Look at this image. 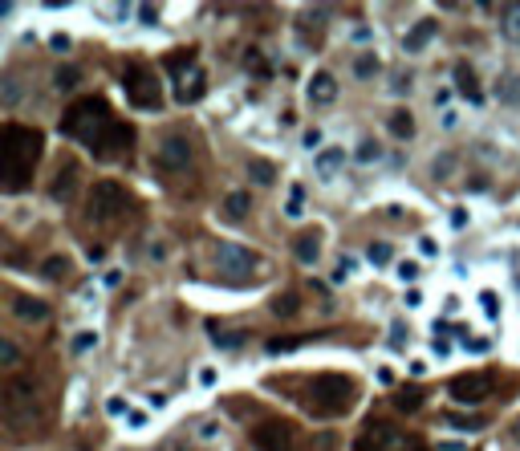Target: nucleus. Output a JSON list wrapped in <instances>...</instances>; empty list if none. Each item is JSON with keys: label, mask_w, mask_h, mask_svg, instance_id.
I'll return each mask as SVG.
<instances>
[{"label": "nucleus", "mask_w": 520, "mask_h": 451, "mask_svg": "<svg viewBox=\"0 0 520 451\" xmlns=\"http://www.w3.org/2000/svg\"><path fill=\"white\" fill-rule=\"evenodd\" d=\"M61 134L78 139L81 146H90L94 159H118L134 143V130L114 118L106 98H78L61 118Z\"/></svg>", "instance_id": "nucleus-1"}, {"label": "nucleus", "mask_w": 520, "mask_h": 451, "mask_svg": "<svg viewBox=\"0 0 520 451\" xmlns=\"http://www.w3.org/2000/svg\"><path fill=\"white\" fill-rule=\"evenodd\" d=\"M37 159H41V130L8 122L0 134V183H4V192H20L32 179Z\"/></svg>", "instance_id": "nucleus-2"}, {"label": "nucleus", "mask_w": 520, "mask_h": 451, "mask_svg": "<svg viewBox=\"0 0 520 451\" xmlns=\"http://www.w3.org/2000/svg\"><path fill=\"white\" fill-rule=\"evenodd\" d=\"M354 378L350 374H317L313 382L305 387V406L317 415V419H325V415H341V411H350V403H354Z\"/></svg>", "instance_id": "nucleus-3"}, {"label": "nucleus", "mask_w": 520, "mask_h": 451, "mask_svg": "<svg viewBox=\"0 0 520 451\" xmlns=\"http://www.w3.org/2000/svg\"><path fill=\"white\" fill-rule=\"evenodd\" d=\"M130 211V192L114 179H98L90 187V204H85V220L90 224H118L122 216Z\"/></svg>", "instance_id": "nucleus-4"}, {"label": "nucleus", "mask_w": 520, "mask_h": 451, "mask_svg": "<svg viewBox=\"0 0 520 451\" xmlns=\"http://www.w3.org/2000/svg\"><path fill=\"white\" fill-rule=\"evenodd\" d=\"M122 86H126L130 106H138V110H159V106H162L159 78H155V74H150L143 62H130V65H126V74H122Z\"/></svg>", "instance_id": "nucleus-5"}, {"label": "nucleus", "mask_w": 520, "mask_h": 451, "mask_svg": "<svg viewBox=\"0 0 520 451\" xmlns=\"http://www.w3.org/2000/svg\"><path fill=\"white\" fill-rule=\"evenodd\" d=\"M155 163H159L162 171H187V167L195 163L191 134H183V130L162 134V139H159V151H155Z\"/></svg>", "instance_id": "nucleus-6"}, {"label": "nucleus", "mask_w": 520, "mask_h": 451, "mask_svg": "<svg viewBox=\"0 0 520 451\" xmlns=\"http://www.w3.org/2000/svg\"><path fill=\"white\" fill-rule=\"evenodd\" d=\"M252 447L256 451H297V431L285 419H260L252 427Z\"/></svg>", "instance_id": "nucleus-7"}, {"label": "nucleus", "mask_w": 520, "mask_h": 451, "mask_svg": "<svg viewBox=\"0 0 520 451\" xmlns=\"http://www.w3.org/2000/svg\"><path fill=\"white\" fill-rule=\"evenodd\" d=\"M215 269L228 276V281H248V276L260 269L256 252H248L244 244H228V248H220V257H215Z\"/></svg>", "instance_id": "nucleus-8"}, {"label": "nucleus", "mask_w": 520, "mask_h": 451, "mask_svg": "<svg viewBox=\"0 0 520 451\" xmlns=\"http://www.w3.org/2000/svg\"><path fill=\"white\" fill-rule=\"evenodd\" d=\"M403 443H406V439H403V431H398V427H390V423L374 419V423H366V435L354 443V451H406Z\"/></svg>", "instance_id": "nucleus-9"}, {"label": "nucleus", "mask_w": 520, "mask_h": 451, "mask_svg": "<svg viewBox=\"0 0 520 451\" xmlns=\"http://www.w3.org/2000/svg\"><path fill=\"white\" fill-rule=\"evenodd\" d=\"M451 399L455 403H484L488 399V390H492V378L488 374H459V378H451Z\"/></svg>", "instance_id": "nucleus-10"}, {"label": "nucleus", "mask_w": 520, "mask_h": 451, "mask_svg": "<svg viewBox=\"0 0 520 451\" xmlns=\"http://www.w3.org/2000/svg\"><path fill=\"white\" fill-rule=\"evenodd\" d=\"M321 228H305V232H297L289 244V252L297 264H317V257H321Z\"/></svg>", "instance_id": "nucleus-11"}, {"label": "nucleus", "mask_w": 520, "mask_h": 451, "mask_svg": "<svg viewBox=\"0 0 520 451\" xmlns=\"http://www.w3.org/2000/svg\"><path fill=\"white\" fill-rule=\"evenodd\" d=\"M451 78H455V86H459V94L468 98L471 106H480V102H484V90H480V78H475V69H471L468 62H455Z\"/></svg>", "instance_id": "nucleus-12"}, {"label": "nucleus", "mask_w": 520, "mask_h": 451, "mask_svg": "<svg viewBox=\"0 0 520 451\" xmlns=\"http://www.w3.org/2000/svg\"><path fill=\"white\" fill-rule=\"evenodd\" d=\"M333 98H338V81H333V74H313V78H309V102H313V106H329V102H333Z\"/></svg>", "instance_id": "nucleus-13"}, {"label": "nucleus", "mask_w": 520, "mask_h": 451, "mask_svg": "<svg viewBox=\"0 0 520 451\" xmlns=\"http://www.w3.org/2000/svg\"><path fill=\"white\" fill-rule=\"evenodd\" d=\"M13 313L20 317V322L41 325L49 317V305H45V301H37V297H13Z\"/></svg>", "instance_id": "nucleus-14"}, {"label": "nucleus", "mask_w": 520, "mask_h": 451, "mask_svg": "<svg viewBox=\"0 0 520 451\" xmlns=\"http://www.w3.org/2000/svg\"><path fill=\"white\" fill-rule=\"evenodd\" d=\"M422 399H427V390H422V382H406V387L394 390V411H403V415H410V411H419Z\"/></svg>", "instance_id": "nucleus-15"}, {"label": "nucleus", "mask_w": 520, "mask_h": 451, "mask_svg": "<svg viewBox=\"0 0 520 451\" xmlns=\"http://www.w3.org/2000/svg\"><path fill=\"white\" fill-rule=\"evenodd\" d=\"M341 163H345V151L341 146H325V151H317V159H313V171L321 179H333L341 171Z\"/></svg>", "instance_id": "nucleus-16"}, {"label": "nucleus", "mask_w": 520, "mask_h": 451, "mask_svg": "<svg viewBox=\"0 0 520 451\" xmlns=\"http://www.w3.org/2000/svg\"><path fill=\"white\" fill-rule=\"evenodd\" d=\"M431 37H435V20H419V25L403 37V49L406 53H419L422 45H431Z\"/></svg>", "instance_id": "nucleus-17"}, {"label": "nucleus", "mask_w": 520, "mask_h": 451, "mask_svg": "<svg viewBox=\"0 0 520 451\" xmlns=\"http://www.w3.org/2000/svg\"><path fill=\"white\" fill-rule=\"evenodd\" d=\"M175 98L187 106V102H195V98H203V69H195L191 78L175 81Z\"/></svg>", "instance_id": "nucleus-18"}, {"label": "nucleus", "mask_w": 520, "mask_h": 451, "mask_svg": "<svg viewBox=\"0 0 520 451\" xmlns=\"http://www.w3.org/2000/svg\"><path fill=\"white\" fill-rule=\"evenodd\" d=\"M386 127H390V134H394V139H403V143H406V139H415V118H410V110H394Z\"/></svg>", "instance_id": "nucleus-19"}, {"label": "nucleus", "mask_w": 520, "mask_h": 451, "mask_svg": "<svg viewBox=\"0 0 520 451\" xmlns=\"http://www.w3.org/2000/svg\"><path fill=\"white\" fill-rule=\"evenodd\" d=\"M248 208H252V195H248V192H232L224 199V216H228V220H244Z\"/></svg>", "instance_id": "nucleus-20"}, {"label": "nucleus", "mask_w": 520, "mask_h": 451, "mask_svg": "<svg viewBox=\"0 0 520 451\" xmlns=\"http://www.w3.org/2000/svg\"><path fill=\"white\" fill-rule=\"evenodd\" d=\"M496 98H500L504 106H520V78L516 74H504L500 86H496Z\"/></svg>", "instance_id": "nucleus-21"}, {"label": "nucleus", "mask_w": 520, "mask_h": 451, "mask_svg": "<svg viewBox=\"0 0 520 451\" xmlns=\"http://www.w3.org/2000/svg\"><path fill=\"white\" fill-rule=\"evenodd\" d=\"M73 179H78V167H73V163H69V167H65V171H57V179H53V199H69V195H73Z\"/></svg>", "instance_id": "nucleus-22"}, {"label": "nucleus", "mask_w": 520, "mask_h": 451, "mask_svg": "<svg viewBox=\"0 0 520 451\" xmlns=\"http://www.w3.org/2000/svg\"><path fill=\"white\" fill-rule=\"evenodd\" d=\"M378 155H382L378 139H362V143H358V155H354V159L362 163V167H370V163H378Z\"/></svg>", "instance_id": "nucleus-23"}, {"label": "nucleus", "mask_w": 520, "mask_h": 451, "mask_svg": "<svg viewBox=\"0 0 520 451\" xmlns=\"http://www.w3.org/2000/svg\"><path fill=\"white\" fill-rule=\"evenodd\" d=\"M248 175L256 179V183H273V179H276V167L268 159H252V163H248Z\"/></svg>", "instance_id": "nucleus-24"}, {"label": "nucleus", "mask_w": 520, "mask_h": 451, "mask_svg": "<svg viewBox=\"0 0 520 451\" xmlns=\"http://www.w3.org/2000/svg\"><path fill=\"white\" fill-rule=\"evenodd\" d=\"M297 305H301V301H297V293H280V297H273V313H276V317H292Z\"/></svg>", "instance_id": "nucleus-25"}, {"label": "nucleus", "mask_w": 520, "mask_h": 451, "mask_svg": "<svg viewBox=\"0 0 520 451\" xmlns=\"http://www.w3.org/2000/svg\"><path fill=\"white\" fill-rule=\"evenodd\" d=\"M301 208H305V187H297V183H292L289 199H285V216H292V220H297V216H301Z\"/></svg>", "instance_id": "nucleus-26"}, {"label": "nucleus", "mask_w": 520, "mask_h": 451, "mask_svg": "<svg viewBox=\"0 0 520 451\" xmlns=\"http://www.w3.org/2000/svg\"><path fill=\"white\" fill-rule=\"evenodd\" d=\"M41 269H45V276L61 281V276H69V260H65V257H49L45 264H41Z\"/></svg>", "instance_id": "nucleus-27"}, {"label": "nucleus", "mask_w": 520, "mask_h": 451, "mask_svg": "<svg viewBox=\"0 0 520 451\" xmlns=\"http://www.w3.org/2000/svg\"><path fill=\"white\" fill-rule=\"evenodd\" d=\"M354 74L358 78H374V74H378V57H374V53H362L354 62Z\"/></svg>", "instance_id": "nucleus-28"}, {"label": "nucleus", "mask_w": 520, "mask_h": 451, "mask_svg": "<svg viewBox=\"0 0 520 451\" xmlns=\"http://www.w3.org/2000/svg\"><path fill=\"white\" fill-rule=\"evenodd\" d=\"M248 74H260V78H268V62H264V53H256V49H248Z\"/></svg>", "instance_id": "nucleus-29"}, {"label": "nucleus", "mask_w": 520, "mask_h": 451, "mask_svg": "<svg viewBox=\"0 0 520 451\" xmlns=\"http://www.w3.org/2000/svg\"><path fill=\"white\" fill-rule=\"evenodd\" d=\"M447 423H451V427H459V431H480V427H484V423L471 419V415H447Z\"/></svg>", "instance_id": "nucleus-30"}, {"label": "nucleus", "mask_w": 520, "mask_h": 451, "mask_svg": "<svg viewBox=\"0 0 520 451\" xmlns=\"http://www.w3.org/2000/svg\"><path fill=\"white\" fill-rule=\"evenodd\" d=\"M366 252H370V264H378V269H382V264H390V248H386V244H370Z\"/></svg>", "instance_id": "nucleus-31"}, {"label": "nucleus", "mask_w": 520, "mask_h": 451, "mask_svg": "<svg viewBox=\"0 0 520 451\" xmlns=\"http://www.w3.org/2000/svg\"><path fill=\"white\" fill-rule=\"evenodd\" d=\"M504 29H508V37L520 45V8H508V25H504Z\"/></svg>", "instance_id": "nucleus-32"}, {"label": "nucleus", "mask_w": 520, "mask_h": 451, "mask_svg": "<svg viewBox=\"0 0 520 451\" xmlns=\"http://www.w3.org/2000/svg\"><path fill=\"white\" fill-rule=\"evenodd\" d=\"M94 341H98V334H78V338H73V354H85Z\"/></svg>", "instance_id": "nucleus-33"}, {"label": "nucleus", "mask_w": 520, "mask_h": 451, "mask_svg": "<svg viewBox=\"0 0 520 451\" xmlns=\"http://www.w3.org/2000/svg\"><path fill=\"white\" fill-rule=\"evenodd\" d=\"M57 86H61V90L78 86V69H57Z\"/></svg>", "instance_id": "nucleus-34"}, {"label": "nucleus", "mask_w": 520, "mask_h": 451, "mask_svg": "<svg viewBox=\"0 0 520 451\" xmlns=\"http://www.w3.org/2000/svg\"><path fill=\"white\" fill-rule=\"evenodd\" d=\"M480 305H484V313H500V301H496V293H480Z\"/></svg>", "instance_id": "nucleus-35"}, {"label": "nucleus", "mask_w": 520, "mask_h": 451, "mask_svg": "<svg viewBox=\"0 0 520 451\" xmlns=\"http://www.w3.org/2000/svg\"><path fill=\"white\" fill-rule=\"evenodd\" d=\"M16 98H20V90H16V78H4V102L13 106Z\"/></svg>", "instance_id": "nucleus-36"}, {"label": "nucleus", "mask_w": 520, "mask_h": 451, "mask_svg": "<svg viewBox=\"0 0 520 451\" xmlns=\"http://www.w3.org/2000/svg\"><path fill=\"white\" fill-rule=\"evenodd\" d=\"M398 276H403V281H415V276H419V264L403 260V264H398Z\"/></svg>", "instance_id": "nucleus-37"}, {"label": "nucleus", "mask_w": 520, "mask_h": 451, "mask_svg": "<svg viewBox=\"0 0 520 451\" xmlns=\"http://www.w3.org/2000/svg\"><path fill=\"white\" fill-rule=\"evenodd\" d=\"M0 358H4V366H13V362H16V346H13V341H4V346H0Z\"/></svg>", "instance_id": "nucleus-38"}, {"label": "nucleus", "mask_w": 520, "mask_h": 451, "mask_svg": "<svg viewBox=\"0 0 520 451\" xmlns=\"http://www.w3.org/2000/svg\"><path fill=\"white\" fill-rule=\"evenodd\" d=\"M451 228H455V232H459V228H468V211H463V208L451 211Z\"/></svg>", "instance_id": "nucleus-39"}, {"label": "nucleus", "mask_w": 520, "mask_h": 451, "mask_svg": "<svg viewBox=\"0 0 520 451\" xmlns=\"http://www.w3.org/2000/svg\"><path fill=\"white\" fill-rule=\"evenodd\" d=\"M419 252H422V257H435L439 248H435V240H431V236H422V240H419Z\"/></svg>", "instance_id": "nucleus-40"}, {"label": "nucleus", "mask_w": 520, "mask_h": 451, "mask_svg": "<svg viewBox=\"0 0 520 451\" xmlns=\"http://www.w3.org/2000/svg\"><path fill=\"white\" fill-rule=\"evenodd\" d=\"M138 16H143L146 25H155V16H159V13H155V8H150V4H143V8H138Z\"/></svg>", "instance_id": "nucleus-41"}, {"label": "nucleus", "mask_w": 520, "mask_h": 451, "mask_svg": "<svg viewBox=\"0 0 520 451\" xmlns=\"http://www.w3.org/2000/svg\"><path fill=\"white\" fill-rule=\"evenodd\" d=\"M106 411H110V415H122V411H126V403H122V399H110V403H106Z\"/></svg>", "instance_id": "nucleus-42"}, {"label": "nucleus", "mask_w": 520, "mask_h": 451, "mask_svg": "<svg viewBox=\"0 0 520 451\" xmlns=\"http://www.w3.org/2000/svg\"><path fill=\"white\" fill-rule=\"evenodd\" d=\"M126 419H130V427H143V423H146V415H143V411H130Z\"/></svg>", "instance_id": "nucleus-43"}, {"label": "nucleus", "mask_w": 520, "mask_h": 451, "mask_svg": "<svg viewBox=\"0 0 520 451\" xmlns=\"http://www.w3.org/2000/svg\"><path fill=\"white\" fill-rule=\"evenodd\" d=\"M394 86H398V94H406V86H410V74H398V78H394Z\"/></svg>", "instance_id": "nucleus-44"}, {"label": "nucleus", "mask_w": 520, "mask_h": 451, "mask_svg": "<svg viewBox=\"0 0 520 451\" xmlns=\"http://www.w3.org/2000/svg\"><path fill=\"white\" fill-rule=\"evenodd\" d=\"M512 435H516V439H520V419H516V427H512Z\"/></svg>", "instance_id": "nucleus-45"}, {"label": "nucleus", "mask_w": 520, "mask_h": 451, "mask_svg": "<svg viewBox=\"0 0 520 451\" xmlns=\"http://www.w3.org/2000/svg\"><path fill=\"white\" fill-rule=\"evenodd\" d=\"M175 451H187V447H175Z\"/></svg>", "instance_id": "nucleus-46"}]
</instances>
